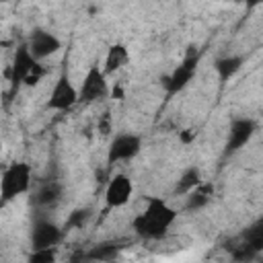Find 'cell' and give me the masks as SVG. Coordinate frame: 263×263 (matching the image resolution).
<instances>
[{
	"instance_id": "1",
	"label": "cell",
	"mask_w": 263,
	"mask_h": 263,
	"mask_svg": "<svg viewBox=\"0 0 263 263\" xmlns=\"http://www.w3.org/2000/svg\"><path fill=\"white\" fill-rule=\"evenodd\" d=\"M177 220V210L171 208L160 197H150L146 201L144 212H140L132 220V228L140 238L146 240H158L166 234V230Z\"/></svg>"
},
{
	"instance_id": "2",
	"label": "cell",
	"mask_w": 263,
	"mask_h": 263,
	"mask_svg": "<svg viewBox=\"0 0 263 263\" xmlns=\"http://www.w3.org/2000/svg\"><path fill=\"white\" fill-rule=\"evenodd\" d=\"M31 166L27 162H12L2 171L0 179V201L2 205L16 199L18 195H25L31 189Z\"/></svg>"
},
{
	"instance_id": "3",
	"label": "cell",
	"mask_w": 263,
	"mask_h": 263,
	"mask_svg": "<svg viewBox=\"0 0 263 263\" xmlns=\"http://www.w3.org/2000/svg\"><path fill=\"white\" fill-rule=\"evenodd\" d=\"M199 60H201V53L195 49V47H189L183 55V60L171 70V74L162 76V86L166 88V95L173 97L177 92H181L197 74V68H199Z\"/></svg>"
},
{
	"instance_id": "4",
	"label": "cell",
	"mask_w": 263,
	"mask_h": 263,
	"mask_svg": "<svg viewBox=\"0 0 263 263\" xmlns=\"http://www.w3.org/2000/svg\"><path fill=\"white\" fill-rule=\"evenodd\" d=\"M107 95H109V82H107L105 70L99 66H90L80 82V88H78L80 103H84V105L99 103V101L107 99Z\"/></svg>"
},
{
	"instance_id": "5",
	"label": "cell",
	"mask_w": 263,
	"mask_h": 263,
	"mask_svg": "<svg viewBox=\"0 0 263 263\" xmlns=\"http://www.w3.org/2000/svg\"><path fill=\"white\" fill-rule=\"evenodd\" d=\"M76 103H80L78 88L72 84L70 76L66 72H62L58 76V80L53 82V86H51V92H49V99H47V107L53 109V111H68Z\"/></svg>"
},
{
	"instance_id": "6",
	"label": "cell",
	"mask_w": 263,
	"mask_h": 263,
	"mask_svg": "<svg viewBox=\"0 0 263 263\" xmlns=\"http://www.w3.org/2000/svg\"><path fill=\"white\" fill-rule=\"evenodd\" d=\"M255 136V121L249 117H234L228 125V134H226V144H224V156L236 154L242 146H247L251 142V138Z\"/></svg>"
},
{
	"instance_id": "7",
	"label": "cell",
	"mask_w": 263,
	"mask_h": 263,
	"mask_svg": "<svg viewBox=\"0 0 263 263\" xmlns=\"http://www.w3.org/2000/svg\"><path fill=\"white\" fill-rule=\"evenodd\" d=\"M142 150V138L136 134H117L109 148H107V162L115 164L121 160H132L140 154Z\"/></svg>"
},
{
	"instance_id": "8",
	"label": "cell",
	"mask_w": 263,
	"mask_h": 263,
	"mask_svg": "<svg viewBox=\"0 0 263 263\" xmlns=\"http://www.w3.org/2000/svg\"><path fill=\"white\" fill-rule=\"evenodd\" d=\"M37 66H39V60L31 53V49H29L27 41H25V43H21V45L14 49L12 64H10V70H8V78H10L12 86H16V88H18L21 84H25L27 76H29Z\"/></svg>"
},
{
	"instance_id": "9",
	"label": "cell",
	"mask_w": 263,
	"mask_h": 263,
	"mask_svg": "<svg viewBox=\"0 0 263 263\" xmlns=\"http://www.w3.org/2000/svg\"><path fill=\"white\" fill-rule=\"evenodd\" d=\"M62 228L47 220V218H35L31 224V247L33 249H49L55 247L62 240Z\"/></svg>"
},
{
	"instance_id": "10",
	"label": "cell",
	"mask_w": 263,
	"mask_h": 263,
	"mask_svg": "<svg viewBox=\"0 0 263 263\" xmlns=\"http://www.w3.org/2000/svg\"><path fill=\"white\" fill-rule=\"evenodd\" d=\"M132 193H134L132 179L127 175H123V173H117L115 177L109 179V183L105 187V203H107L109 210L123 208L132 199Z\"/></svg>"
},
{
	"instance_id": "11",
	"label": "cell",
	"mask_w": 263,
	"mask_h": 263,
	"mask_svg": "<svg viewBox=\"0 0 263 263\" xmlns=\"http://www.w3.org/2000/svg\"><path fill=\"white\" fill-rule=\"evenodd\" d=\"M27 45L31 49V53L41 62L53 53H58L62 49V41L47 29H33L29 39H27Z\"/></svg>"
},
{
	"instance_id": "12",
	"label": "cell",
	"mask_w": 263,
	"mask_h": 263,
	"mask_svg": "<svg viewBox=\"0 0 263 263\" xmlns=\"http://www.w3.org/2000/svg\"><path fill=\"white\" fill-rule=\"evenodd\" d=\"M240 247L234 251L236 259H253L259 251H263V218L257 220L253 226H249L240 236Z\"/></svg>"
},
{
	"instance_id": "13",
	"label": "cell",
	"mask_w": 263,
	"mask_h": 263,
	"mask_svg": "<svg viewBox=\"0 0 263 263\" xmlns=\"http://www.w3.org/2000/svg\"><path fill=\"white\" fill-rule=\"evenodd\" d=\"M245 64V58L242 55H236V53H230V55H222L214 62V70H216V76L222 84H226L230 78H234L240 68Z\"/></svg>"
},
{
	"instance_id": "14",
	"label": "cell",
	"mask_w": 263,
	"mask_h": 263,
	"mask_svg": "<svg viewBox=\"0 0 263 263\" xmlns=\"http://www.w3.org/2000/svg\"><path fill=\"white\" fill-rule=\"evenodd\" d=\"M60 199H62V185L58 183V181H47V183H43L37 191H35V195H33V203L37 205V208H55L58 203H60Z\"/></svg>"
},
{
	"instance_id": "15",
	"label": "cell",
	"mask_w": 263,
	"mask_h": 263,
	"mask_svg": "<svg viewBox=\"0 0 263 263\" xmlns=\"http://www.w3.org/2000/svg\"><path fill=\"white\" fill-rule=\"evenodd\" d=\"M127 60H129V51H127V47H125L123 43H113V45H109V49H107V53H105V62H103L105 74H107V76H109V74H115L117 70H121V68L127 64Z\"/></svg>"
},
{
	"instance_id": "16",
	"label": "cell",
	"mask_w": 263,
	"mask_h": 263,
	"mask_svg": "<svg viewBox=\"0 0 263 263\" xmlns=\"http://www.w3.org/2000/svg\"><path fill=\"white\" fill-rule=\"evenodd\" d=\"M197 185H201V171L197 166H187L181 177L177 179V185H175V193L177 195H187L189 191H193Z\"/></svg>"
},
{
	"instance_id": "17",
	"label": "cell",
	"mask_w": 263,
	"mask_h": 263,
	"mask_svg": "<svg viewBox=\"0 0 263 263\" xmlns=\"http://www.w3.org/2000/svg\"><path fill=\"white\" fill-rule=\"evenodd\" d=\"M210 199H212V185L201 183V185H197L193 191L187 193L185 208H187L189 212H197V210L205 208V205L210 203Z\"/></svg>"
},
{
	"instance_id": "18",
	"label": "cell",
	"mask_w": 263,
	"mask_h": 263,
	"mask_svg": "<svg viewBox=\"0 0 263 263\" xmlns=\"http://www.w3.org/2000/svg\"><path fill=\"white\" fill-rule=\"evenodd\" d=\"M119 251H121V247L117 242H99L84 257L92 259V261H111V259H115L119 255Z\"/></svg>"
},
{
	"instance_id": "19",
	"label": "cell",
	"mask_w": 263,
	"mask_h": 263,
	"mask_svg": "<svg viewBox=\"0 0 263 263\" xmlns=\"http://www.w3.org/2000/svg\"><path fill=\"white\" fill-rule=\"evenodd\" d=\"M53 259H55V247H49V249H33L31 255H29V261L31 263H37V261L51 263Z\"/></svg>"
},
{
	"instance_id": "20",
	"label": "cell",
	"mask_w": 263,
	"mask_h": 263,
	"mask_svg": "<svg viewBox=\"0 0 263 263\" xmlns=\"http://www.w3.org/2000/svg\"><path fill=\"white\" fill-rule=\"evenodd\" d=\"M247 8H257V6H263V0H245Z\"/></svg>"
},
{
	"instance_id": "21",
	"label": "cell",
	"mask_w": 263,
	"mask_h": 263,
	"mask_svg": "<svg viewBox=\"0 0 263 263\" xmlns=\"http://www.w3.org/2000/svg\"><path fill=\"white\" fill-rule=\"evenodd\" d=\"M2 2H10V0H2Z\"/></svg>"
}]
</instances>
